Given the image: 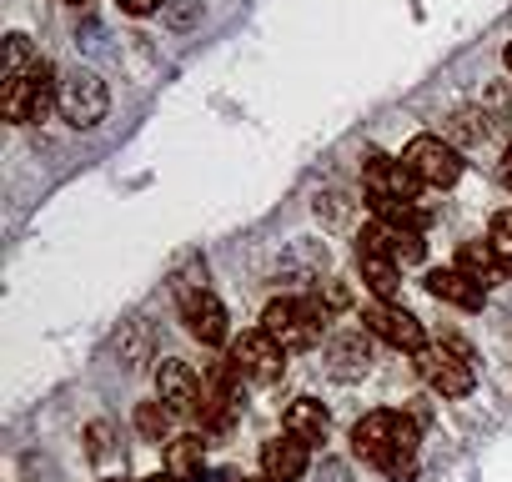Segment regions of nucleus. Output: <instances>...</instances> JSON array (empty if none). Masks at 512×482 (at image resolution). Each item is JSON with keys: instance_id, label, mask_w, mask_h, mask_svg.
Returning <instances> with one entry per match:
<instances>
[{"instance_id": "nucleus-2", "label": "nucleus", "mask_w": 512, "mask_h": 482, "mask_svg": "<svg viewBox=\"0 0 512 482\" xmlns=\"http://www.w3.org/2000/svg\"><path fill=\"white\" fill-rule=\"evenodd\" d=\"M51 101H61V86H56V71L46 61L31 66L26 76H6V86H0V111H6V121H16V126L41 121L51 111Z\"/></svg>"}, {"instance_id": "nucleus-13", "label": "nucleus", "mask_w": 512, "mask_h": 482, "mask_svg": "<svg viewBox=\"0 0 512 482\" xmlns=\"http://www.w3.org/2000/svg\"><path fill=\"white\" fill-rule=\"evenodd\" d=\"M427 292H432L437 302L462 307V312H477V307L487 302V292H482L467 272H457V267H437V272H427Z\"/></svg>"}, {"instance_id": "nucleus-11", "label": "nucleus", "mask_w": 512, "mask_h": 482, "mask_svg": "<svg viewBox=\"0 0 512 482\" xmlns=\"http://www.w3.org/2000/svg\"><path fill=\"white\" fill-rule=\"evenodd\" d=\"M181 317H186V332H191L196 342H206V347L226 342V307H221L211 292L186 297V302H181Z\"/></svg>"}, {"instance_id": "nucleus-21", "label": "nucleus", "mask_w": 512, "mask_h": 482, "mask_svg": "<svg viewBox=\"0 0 512 482\" xmlns=\"http://www.w3.org/2000/svg\"><path fill=\"white\" fill-rule=\"evenodd\" d=\"M452 131H457L462 141H487V131H492V126H487V116H477V111H462Z\"/></svg>"}, {"instance_id": "nucleus-27", "label": "nucleus", "mask_w": 512, "mask_h": 482, "mask_svg": "<svg viewBox=\"0 0 512 482\" xmlns=\"http://www.w3.org/2000/svg\"><path fill=\"white\" fill-rule=\"evenodd\" d=\"M502 61H507V71H512V41H507V51H502Z\"/></svg>"}, {"instance_id": "nucleus-10", "label": "nucleus", "mask_w": 512, "mask_h": 482, "mask_svg": "<svg viewBox=\"0 0 512 482\" xmlns=\"http://www.w3.org/2000/svg\"><path fill=\"white\" fill-rule=\"evenodd\" d=\"M362 241L367 247H377V252H387L392 262H422V226H407V221H372L367 231H362Z\"/></svg>"}, {"instance_id": "nucleus-24", "label": "nucleus", "mask_w": 512, "mask_h": 482, "mask_svg": "<svg viewBox=\"0 0 512 482\" xmlns=\"http://www.w3.org/2000/svg\"><path fill=\"white\" fill-rule=\"evenodd\" d=\"M91 452H96V457L106 452V427H91Z\"/></svg>"}, {"instance_id": "nucleus-3", "label": "nucleus", "mask_w": 512, "mask_h": 482, "mask_svg": "<svg viewBox=\"0 0 512 482\" xmlns=\"http://www.w3.org/2000/svg\"><path fill=\"white\" fill-rule=\"evenodd\" d=\"M322 322H327V307H317V302H292V297H282V302H272V307L262 312V327H267L287 352H307V347L322 337Z\"/></svg>"}, {"instance_id": "nucleus-7", "label": "nucleus", "mask_w": 512, "mask_h": 482, "mask_svg": "<svg viewBox=\"0 0 512 482\" xmlns=\"http://www.w3.org/2000/svg\"><path fill=\"white\" fill-rule=\"evenodd\" d=\"M362 322H367V332L372 337H382L387 347H397V352H427V337H422V322L407 312V307H397V302H377V307H367L362 312Z\"/></svg>"}, {"instance_id": "nucleus-18", "label": "nucleus", "mask_w": 512, "mask_h": 482, "mask_svg": "<svg viewBox=\"0 0 512 482\" xmlns=\"http://www.w3.org/2000/svg\"><path fill=\"white\" fill-rule=\"evenodd\" d=\"M166 427H171V407H166V402H141V407H136V432H141L146 442H161Z\"/></svg>"}, {"instance_id": "nucleus-9", "label": "nucleus", "mask_w": 512, "mask_h": 482, "mask_svg": "<svg viewBox=\"0 0 512 482\" xmlns=\"http://www.w3.org/2000/svg\"><path fill=\"white\" fill-rule=\"evenodd\" d=\"M156 397L171 407V412H181V417H191V412H201V397H206V382L186 367V362H161L156 367Z\"/></svg>"}, {"instance_id": "nucleus-19", "label": "nucleus", "mask_w": 512, "mask_h": 482, "mask_svg": "<svg viewBox=\"0 0 512 482\" xmlns=\"http://www.w3.org/2000/svg\"><path fill=\"white\" fill-rule=\"evenodd\" d=\"M487 241H492V252H497L502 272L512 277V211H497V216H492V231H487Z\"/></svg>"}, {"instance_id": "nucleus-26", "label": "nucleus", "mask_w": 512, "mask_h": 482, "mask_svg": "<svg viewBox=\"0 0 512 482\" xmlns=\"http://www.w3.org/2000/svg\"><path fill=\"white\" fill-rule=\"evenodd\" d=\"M146 482H176V477H171V472H156V477H146Z\"/></svg>"}, {"instance_id": "nucleus-20", "label": "nucleus", "mask_w": 512, "mask_h": 482, "mask_svg": "<svg viewBox=\"0 0 512 482\" xmlns=\"http://www.w3.org/2000/svg\"><path fill=\"white\" fill-rule=\"evenodd\" d=\"M31 66H41V56L31 51L26 36H11V41H6V76H26Z\"/></svg>"}, {"instance_id": "nucleus-5", "label": "nucleus", "mask_w": 512, "mask_h": 482, "mask_svg": "<svg viewBox=\"0 0 512 482\" xmlns=\"http://www.w3.org/2000/svg\"><path fill=\"white\" fill-rule=\"evenodd\" d=\"M402 161L412 166V176H417L422 186H437V191L462 176V156H457V146H447L442 136H412L407 151H402Z\"/></svg>"}, {"instance_id": "nucleus-29", "label": "nucleus", "mask_w": 512, "mask_h": 482, "mask_svg": "<svg viewBox=\"0 0 512 482\" xmlns=\"http://www.w3.org/2000/svg\"><path fill=\"white\" fill-rule=\"evenodd\" d=\"M66 6H81V0H66Z\"/></svg>"}, {"instance_id": "nucleus-8", "label": "nucleus", "mask_w": 512, "mask_h": 482, "mask_svg": "<svg viewBox=\"0 0 512 482\" xmlns=\"http://www.w3.org/2000/svg\"><path fill=\"white\" fill-rule=\"evenodd\" d=\"M417 372H422V382H427L432 392H442V397H467V392H472V357L452 352L447 342L432 347V352H417Z\"/></svg>"}, {"instance_id": "nucleus-4", "label": "nucleus", "mask_w": 512, "mask_h": 482, "mask_svg": "<svg viewBox=\"0 0 512 482\" xmlns=\"http://www.w3.org/2000/svg\"><path fill=\"white\" fill-rule=\"evenodd\" d=\"M231 367H236L246 382H277L282 367H287V347H282L267 327L241 332V337L231 342Z\"/></svg>"}, {"instance_id": "nucleus-17", "label": "nucleus", "mask_w": 512, "mask_h": 482, "mask_svg": "<svg viewBox=\"0 0 512 482\" xmlns=\"http://www.w3.org/2000/svg\"><path fill=\"white\" fill-rule=\"evenodd\" d=\"M201 462H206V442L201 437H176L166 452V472L176 482H201Z\"/></svg>"}, {"instance_id": "nucleus-6", "label": "nucleus", "mask_w": 512, "mask_h": 482, "mask_svg": "<svg viewBox=\"0 0 512 482\" xmlns=\"http://www.w3.org/2000/svg\"><path fill=\"white\" fill-rule=\"evenodd\" d=\"M61 116L76 126V131H86V126H96L101 116H106V106H111V96H106V81L96 76V71H71L66 81H61Z\"/></svg>"}, {"instance_id": "nucleus-16", "label": "nucleus", "mask_w": 512, "mask_h": 482, "mask_svg": "<svg viewBox=\"0 0 512 482\" xmlns=\"http://www.w3.org/2000/svg\"><path fill=\"white\" fill-rule=\"evenodd\" d=\"M327 427H332V417H327V407H322L317 397H297V402L287 407V432H292V437H302V442H322Z\"/></svg>"}, {"instance_id": "nucleus-23", "label": "nucleus", "mask_w": 512, "mask_h": 482, "mask_svg": "<svg viewBox=\"0 0 512 482\" xmlns=\"http://www.w3.org/2000/svg\"><path fill=\"white\" fill-rule=\"evenodd\" d=\"M156 6H161V0H121V11H126V16H151Z\"/></svg>"}, {"instance_id": "nucleus-25", "label": "nucleus", "mask_w": 512, "mask_h": 482, "mask_svg": "<svg viewBox=\"0 0 512 482\" xmlns=\"http://www.w3.org/2000/svg\"><path fill=\"white\" fill-rule=\"evenodd\" d=\"M502 181L512 186V146H507V156H502Z\"/></svg>"}, {"instance_id": "nucleus-22", "label": "nucleus", "mask_w": 512, "mask_h": 482, "mask_svg": "<svg viewBox=\"0 0 512 482\" xmlns=\"http://www.w3.org/2000/svg\"><path fill=\"white\" fill-rule=\"evenodd\" d=\"M337 357L347 362V372H357V367L367 372V342H362V337H342V342H337Z\"/></svg>"}, {"instance_id": "nucleus-12", "label": "nucleus", "mask_w": 512, "mask_h": 482, "mask_svg": "<svg viewBox=\"0 0 512 482\" xmlns=\"http://www.w3.org/2000/svg\"><path fill=\"white\" fill-rule=\"evenodd\" d=\"M262 472L272 477V482H302L307 477V442L302 437H272L267 447H262Z\"/></svg>"}, {"instance_id": "nucleus-1", "label": "nucleus", "mask_w": 512, "mask_h": 482, "mask_svg": "<svg viewBox=\"0 0 512 482\" xmlns=\"http://www.w3.org/2000/svg\"><path fill=\"white\" fill-rule=\"evenodd\" d=\"M352 447L392 482H407L417 472V422L402 412H367L352 427Z\"/></svg>"}, {"instance_id": "nucleus-14", "label": "nucleus", "mask_w": 512, "mask_h": 482, "mask_svg": "<svg viewBox=\"0 0 512 482\" xmlns=\"http://www.w3.org/2000/svg\"><path fill=\"white\" fill-rule=\"evenodd\" d=\"M357 272H362V282H367L382 302H392V297L402 292V272H397V262H392L387 252L367 247V241H357Z\"/></svg>"}, {"instance_id": "nucleus-28", "label": "nucleus", "mask_w": 512, "mask_h": 482, "mask_svg": "<svg viewBox=\"0 0 512 482\" xmlns=\"http://www.w3.org/2000/svg\"><path fill=\"white\" fill-rule=\"evenodd\" d=\"M241 482H272V477H241Z\"/></svg>"}, {"instance_id": "nucleus-15", "label": "nucleus", "mask_w": 512, "mask_h": 482, "mask_svg": "<svg viewBox=\"0 0 512 482\" xmlns=\"http://www.w3.org/2000/svg\"><path fill=\"white\" fill-rule=\"evenodd\" d=\"M457 272H467L482 292H487L497 277H507L502 262H497V252H492V241H462V247H457Z\"/></svg>"}]
</instances>
